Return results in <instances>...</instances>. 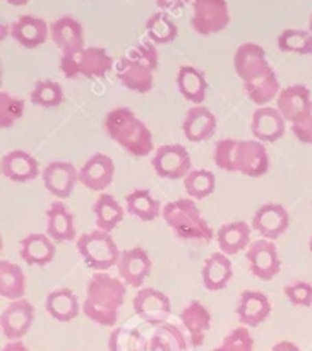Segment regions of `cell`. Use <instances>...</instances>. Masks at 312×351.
Segmentation results:
<instances>
[{"label": "cell", "instance_id": "cell-46", "mask_svg": "<svg viewBox=\"0 0 312 351\" xmlns=\"http://www.w3.org/2000/svg\"><path fill=\"white\" fill-rule=\"evenodd\" d=\"M271 351H300V348L291 341H280L271 348Z\"/></svg>", "mask_w": 312, "mask_h": 351}, {"label": "cell", "instance_id": "cell-44", "mask_svg": "<svg viewBox=\"0 0 312 351\" xmlns=\"http://www.w3.org/2000/svg\"><path fill=\"white\" fill-rule=\"evenodd\" d=\"M291 132L302 144H311L312 146V117H309L305 122L291 125Z\"/></svg>", "mask_w": 312, "mask_h": 351}, {"label": "cell", "instance_id": "cell-11", "mask_svg": "<svg viewBox=\"0 0 312 351\" xmlns=\"http://www.w3.org/2000/svg\"><path fill=\"white\" fill-rule=\"evenodd\" d=\"M151 267H153V263H151L149 254L143 247H132V249L122 250L119 264H117V273L127 287L141 290L144 281L149 278Z\"/></svg>", "mask_w": 312, "mask_h": 351}, {"label": "cell", "instance_id": "cell-24", "mask_svg": "<svg viewBox=\"0 0 312 351\" xmlns=\"http://www.w3.org/2000/svg\"><path fill=\"white\" fill-rule=\"evenodd\" d=\"M271 315V302L261 291L247 290L237 304V317L245 328H257Z\"/></svg>", "mask_w": 312, "mask_h": 351}, {"label": "cell", "instance_id": "cell-9", "mask_svg": "<svg viewBox=\"0 0 312 351\" xmlns=\"http://www.w3.org/2000/svg\"><path fill=\"white\" fill-rule=\"evenodd\" d=\"M233 69H235V74L239 75L243 84L256 81V79L263 77L267 72L273 71L264 48L257 43H250V41L242 43L235 50Z\"/></svg>", "mask_w": 312, "mask_h": 351}, {"label": "cell", "instance_id": "cell-40", "mask_svg": "<svg viewBox=\"0 0 312 351\" xmlns=\"http://www.w3.org/2000/svg\"><path fill=\"white\" fill-rule=\"evenodd\" d=\"M26 110V103L23 98L10 95V93H0V127L2 129H10L19 122Z\"/></svg>", "mask_w": 312, "mask_h": 351}, {"label": "cell", "instance_id": "cell-5", "mask_svg": "<svg viewBox=\"0 0 312 351\" xmlns=\"http://www.w3.org/2000/svg\"><path fill=\"white\" fill-rule=\"evenodd\" d=\"M60 71L67 79H101L115 69L112 55L101 47H86L72 55H62Z\"/></svg>", "mask_w": 312, "mask_h": 351}, {"label": "cell", "instance_id": "cell-50", "mask_svg": "<svg viewBox=\"0 0 312 351\" xmlns=\"http://www.w3.org/2000/svg\"><path fill=\"white\" fill-rule=\"evenodd\" d=\"M309 250H311V254H312V237H311V242H309Z\"/></svg>", "mask_w": 312, "mask_h": 351}, {"label": "cell", "instance_id": "cell-19", "mask_svg": "<svg viewBox=\"0 0 312 351\" xmlns=\"http://www.w3.org/2000/svg\"><path fill=\"white\" fill-rule=\"evenodd\" d=\"M250 132H252L254 139L259 141V143H276L287 132V120L281 117V113L276 108L261 106L252 113Z\"/></svg>", "mask_w": 312, "mask_h": 351}, {"label": "cell", "instance_id": "cell-17", "mask_svg": "<svg viewBox=\"0 0 312 351\" xmlns=\"http://www.w3.org/2000/svg\"><path fill=\"white\" fill-rule=\"evenodd\" d=\"M41 180L53 197L67 199L79 182V170L71 161H51L41 171Z\"/></svg>", "mask_w": 312, "mask_h": 351}, {"label": "cell", "instance_id": "cell-1", "mask_svg": "<svg viewBox=\"0 0 312 351\" xmlns=\"http://www.w3.org/2000/svg\"><path fill=\"white\" fill-rule=\"evenodd\" d=\"M127 285L108 273H95L86 287L82 314L95 324L113 328L125 302Z\"/></svg>", "mask_w": 312, "mask_h": 351}, {"label": "cell", "instance_id": "cell-31", "mask_svg": "<svg viewBox=\"0 0 312 351\" xmlns=\"http://www.w3.org/2000/svg\"><path fill=\"white\" fill-rule=\"evenodd\" d=\"M81 308L77 295L71 288H58L45 298V311L58 322L74 321Z\"/></svg>", "mask_w": 312, "mask_h": 351}, {"label": "cell", "instance_id": "cell-16", "mask_svg": "<svg viewBox=\"0 0 312 351\" xmlns=\"http://www.w3.org/2000/svg\"><path fill=\"white\" fill-rule=\"evenodd\" d=\"M132 307L137 317L153 324L165 322L171 314L170 298L163 291L151 287H143L137 291L132 300Z\"/></svg>", "mask_w": 312, "mask_h": 351}, {"label": "cell", "instance_id": "cell-14", "mask_svg": "<svg viewBox=\"0 0 312 351\" xmlns=\"http://www.w3.org/2000/svg\"><path fill=\"white\" fill-rule=\"evenodd\" d=\"M254 232L259 233L263 239L274 240L280 239L290 226V215L287 209L278 202H266L261 206L252 216V223H250Z\"/></svg>", "mask_w": 312, "mask_h": 351}, {"label": "cell", "instance_id": "cell-28", "mask_svg": "<svg viewBox=\"0 0 312 351\" xmlns=\"http://www.w3.org/2000/svg\"><path fill=\"white\" fill-rule=\"evenodd\" d=\"M47 235L55 243L72 242L75 240L74 215L62 202H51L47 211Z\"/></svg>", "mask_w": 312, "mask_h": 351}, {"label": "cell", "instance_id": "cell-47", "mask_svg": "<svg viewBox=\"0 0 312 351\" xmlns=\"http://www.w3.org/2000/svg\"><path fill=\"white\" fill-rule=\"evenodd\" d=\"M2 351H29L23 341H9L3 346Z\"/></svg>", "mask_w": 312, "mask_h": 351}, {"label": "cell", "instance_id": "cell-41", "mask_svg": "<svg viewBox=\"0 0 312 351\" xmlns=\"http://www.w3.org/2000/svg\"><path fill=\"white\" fill-rule=\"evenodd\" d=\"M240 141L226 137V139H219L215 144V153H213V160H215L216 167L228 173H237L235 158H237V147H239Z\"/></svg>", "mask_w": 312, "mask_h": 351}, {"label": "cell", "instance_id": "cell-36", "mask_svg": "<svg viewBox=\"0 0 312 351\" xmlns=\"http://www.w3.org/2000/svg\"><path fill=\"white\" fill-rule=\"evenodd\" d=\"M144 27H146L147 40L153 41L154 45L171 43L178 34L177 23L165 10H158V12L151 14Z\"/></svg>", "mask_w": 312, "mask_h": 351}, {"label": "cell", "instance_id": "cell-7", "mask_svg": "<svg viewBox=\"0 0 312 351\" xmlns=\"http://www.w3.org/2000/svg\"><path fill=\"white\" fill-rule=\"evenodd\" d=\"M230 24V7L226 0H192L191 26L201 36L223 31Z\"/></svg>", "mask_w": 312, "mask_h": 351}, {"label": "cell", "instance_id": "cell-33", "mask_svg": "<svg viewBox=\"0 0 312 351\" xmlns=\"http://www.w3.org/2000/svg\"><path fill=\"white\" fill-rule=\"evenodd\" d=\"M125 211L141 221H154L163 208L147 189H136L125 195Z\"/></svg>", "mask_w": 312, "mask_h": 351}, {"label": "cell", "instance_id": "cell-4", "mask_svg": "<svg viewBox=\"0 0 312 351\" xmlns=\"http://www.w3.org/2000/svg\"><path fill=\"white\" fill-rule=\"evenodd\" d=\"M165 223L173 230L175 235L182 240H213V230L202 218L194 199H177L163 206Z\"/></svg>", "mask_w": 312, "mask_h": 351}, {"label": "cell", "instance_id": "cell-37", "mask_svg": "<svg viewBox=\"0 0 312 351\" xmlns=\"http://www.w3.org/2000/svg\"><path fill=\"white\" fill-rule=\"evenodd\" d=\"M276 45L285 53L312 55V33L309 29L288 27L278 34Z\"/></svg>", "mask_w": 312, "mask_h": 351}, {"label": "cell", "instance_id": "cell-45", "mask_svg": "<svg viewBox=\"0 0 312 351\" xmlns=\"http://www.w3.org/2000/svg\"><path fill=\"white\" fill-rule=\"evenodd\" d=\"M156 2V5L160 7L161 10H178L182 9V7L185 5V3L189 2V0H154Z\"/></svg>", "mask_w": 312, "mask_h": 351}, {"label": "cell", "instance_id": "cell-3", "mask_svg": "<svg viewBox=\"0 0 312 351\" xmlns=\"http://www.w3.org/2000/svg\"><path fill=\"white\" fill-rule=\"evenodd\" d=\"M160 67V55L151 40H141L115 64V74L123 88L146 95L153 89V74Z\"/></svg>", "mask_w": 312, "mask_h": 351}, {"label": "cell", "instance_id": "cell-43", "mask_svg": "<svg viewBox=\"0 0 312 351\" xmlns=\"http://www.w3.org/2000/svg\"><path fill=\"white\" fill-rule=\"evenodd\" d=\"M285 297L295 307H312V285L307 281H295L285 287Z\"/></svg>", "mask_w": 312, "mask_h": 351}, {"label": "cell", "instance_id": "cell-42", "mask_svg": "<svg viewBox=\"0 0 312 351\" xmlns=\"http://www.w3.org/2000/svg\"><path fill=\"white\" fill-rule=\"evenodd\" d=\"M223 351H254V338L249 328H235L219 345Z\"/></svg>", "mask_w": 312, "mask_h": 351}, {"label": "cell", "instance_id": "cell-8", "mask_svg": "<svg viewBox=\"0 0 312 351\" xmlns=\"http://www.w3.org/2000/svg\"><path fill=\"white\" fill-rule=\"evenodd\" d=\"M151 167L165 180H184L192 171V160L182 144H163L153 153Z\"/></svg>", "mask_w": 312, "mask_h": 351}, {"label": "cell", "instance_id": "cell-22", "mask_svg": "<svg viewBox=\"0 0 312 351\" xmlns=\"http://www.w3.org/2000/svg\"><path fill=\"white\" fill-rule=\"evenodd\" d=\"M216 117L215 113L204 105L192 106L187 110L182 122V132H184L185 139L191 143H204L209 137L215 136L216 132Z\"/></svg>", "mask_w": 312, "mask_h": 351}, {"label": "cell", "instance_id": "cell-51", "mask_svg": "<svg viewBox=\"0 0 312 351\" xmlns=\"http://www.w3.org/2000/svg\"><path fill=\"white\" fill-rule=\"evenodd\" d=\"M213 351H223V348H221V346H216V348L213 350Z\"/></svg>", "mask_w": 312, "mask_h": 351}, {"label": "cell", "instance_id": "cell-39", "mask_svg": "<svg viewBox=\"0 0 312 351\" xmlns=\"http://www.w3.org/2000/svg\"><path fill=\"white\" fill-rule=\"evenodd\" d=\"M184 189L191 199L194 201H202L209 197L216 189V177L209 170H192L187 177L184 178Z\"/></svg>", "mask_w": 312, "mask_h": 351}, {"label": "cell", "instance_id": "cell-21", "mask_svg": "<svg viewBox=\"0 0 312 351\" xmlns=\"http://www.w3.org/2000/svg\"><path fill=\"white\" fill-rule=\"evenodd\" d=\"M9 33L21 47L33 50V48L41 47L48 40L50 26L41 17L24 14V16L17 17L12 24H9Z\"/></svg>", "mask_w": 312, "mask_h": 351}, {"label": "cell", "instance_id": "cell-38", "mask_svg": "<svg viewBox=\"0 0 312 351\" xmlns=\"http://www.w3.org/2000/svg\"><path fill=\"white\" fill-rule=\"evenodd\" d=\"M29 99L41 108H57L64 101V88L53 79H40L31 89Z\"/></svg>", "mask_w": 312, "mask_h": 351}, {"label": "cell", "instance_id": "cell-12", "mask_svg": "<svg viewBox=\"0 0 312 351\" xmlns=\"http://www.w3.org/2000/svg\"><path fill=\"white\" fill-rule=\"evenodd\" d=\"M34 317H36V312H34L33 304L27 302L26 298L10 302L5 311L2 312V315H0L2 335L9 341H21L29 332Z\"/></svg>", "mask_w": 312, "mask_h": 351}, {"label": "cell", "instance_id": "cell-18", "mask_svg": "<svg viewBox=\"0 0 312 351\" xmlns=\"http://www.w3.org/2000/svg\"><path fill=\"white\" fill-rule=\"evenodd\" d=\"M115 175V165L110 156L95 153L81 168H79V184L93 192H101L108 189Z\"/></svg>", "mask_w": 312, "mask_h": 351}, {"label": "cell", "instance_id": "cell-29", "mask_svg": "<svg viewBox=\"0 0 312 351\" xmlns=\"http://www.w3.org/2000/svg\"><path fill=\"white\" fill-rule=\"evenodd\" d=\"M177 88L182 98L194 106L202 105L208 93V79L202 71L194 65H182L177 72Z\"/></svg>", "mask_w": 312, "mask_h": 351}, {"label": "cell", "instance_id": "cell-27", "mask_svg": "<svg viewBox=\"0 0 312 351\" xmlns=\"http://www.w3.org/2000/svg\"><path fill=\"white\" fill-rule=\"evenodd\" d=\"M233 276L232 261L223 252H215L204 261L201 271L202 285L208 291H221L228 287Z\"/></svg>", "mask_w": 312, "mask_h": 351}, {"label": "cell", "instance_id": "cell-49", "mask_svg": "<svg viewBox=\"0 0 312 351\" xmlns=\"http://www.w3.org/2000/svg\"><path fill=\"white\" fill-rule=\"evenodd\" d=\"M309 31L312 33V14H311V17H309Z\"/></svg>", "mask_w": 312, "mask_h": 351}, {"label": "cell", "instance_id": "cell-13", "mask_svg": "<svg viewBox=\"0 0 312 351\" xmlns=\"http://www.w3.org/2000/svg\"><path fill=\"white\" fill-rule=\"evenodd\" d=\"M247 263L250 273L261 281H271L281 269V261L274 242L266 239L256 240L247 249Z\"/></svg>", "mask_w": 312, "mask_h": 351}, {"label": "cell", "instance_id": "cell-15", "mask_svg": "<svg viewBox=\"0 0 312 351\" xmlns=\"http://www.w3.org/2000/svg\"><path fill=\"white\" fill-rule=\"evenodd\" d=\"M237 173L250 178H261L269 171V154L264 143L256 139L240 141L235 158Z\"/></svg>", "mask_w": 312, "mask_h": 351}, {"label": "cell", "instance_id": "cell-32", "mask_svg": "<svg viewBox=\"0 0 312 351\" xmlns=\"http://www.w3.org/2000/svg\"><path fill=\"white\" fill-rule=\"evenodd\" d=\"M93 213H95L96 228L106 233L113 232L123 221V216H125V211L119 204V201L113 195L105 194V192L99 194V197L95 201Z\"/></svg>", "mask_w": 312, "mask_h": 351}, {"label": "cell", "instance_id": "cell-26", "mask_svg": "<svg viewBox=\"0 0 312 351\" xmlns=\"http://www.w3.org/2000/svg\"><path fill=\"white\" fill-rule=\"evenodd\" d=\"M180 322L187 331L191 345L194 348L204 345L206 332L211 328L213 317L209 314L208 308L201 304L199 300H192L187 307L182 308L180 312Z\"/></svg>", "mask_w": 312, "mask_h": 351}, {"label": "cell", "instance_id": "cell-34", "mask_svg": "<svg viewBox=\"0 0 312 351\" xmlns=\"http://www.w3.org/2000/svg\"><path fill=\"white\" fill-rule=\"evenodd\" d=\"M26 295V276L17 264L0 261V297L5 300H23Z\"/></svg>", "mask_w": 312, "mask_h": 351}, {"label": "cell", "instance_id": "cell-10", "mask_svg": "<svg viewBox=\"0 0 312 351\" xmlns=\"http://www.w3.org/2000/svg\"><path fill=\"white\" fill-rule=\"evenodd\" d=\"M276 110L291 125L305 122L312 117V96L307 86L293 84L281 89L276 98Z\"/></svg>", "mask_w": 312, "mask_h": 351}, {"label": "cell", "instance_id": "cell-20", "mask_svg": "<svg viewBox=\"0 0 312 351\" xmlns=\"http://www.w3.org/2000/svg\"><path fill=\"white\" fill-rule=\"evenodd\" d=\"M50 38L62 55H72L84 47V29L72 16H62L50 24Z\"/></svg>", "mask_w": 312, "mask_h": 351}, {"label": "cell", "instance_id": "cell-48", "mask_svg": "<svg viewBox=\"0 0 312 351\" xmlns=\"http://www.w3.org/2000/svg\"><path fill=\"white\" fill-rule=\"evenodd\" d=\"M5 2L10 3V5H14V7H19V5H26L29 0H5Z\"/></svg>", "mask_w": 312, "mask_h": 351}, {"label": "cell", "instance_id": "cell-25", "mask_svg": "<svg viewBox=\"0 0 312 351\" xmlns=\"http://www.w3.org/2000/svg\"><path fill=\"white\" fill-rule=\"evenodd\" d=\"M0 170L5 178L12 182H31L40 177V165L36 158L23 149H14L10 153L3 154L0 161Z\"/></svg>", "mask_w": 312, "mask_h": 351}, {"label": "cell", "instance_id": "cell-2", "mask_svg": "<svg viewBox=\"0 0 312 351\" xmlns=\"http://www.w3.org/2000/svg\"><path fill=\"white\" fill-rule=\"evenodd\" d=\"M103 129L113 143L119 144L132 156L144 158L156 151L151 130L127 106H117L110 110L103 119Z\"/></svg>", "mask_w": 312, "mask_h": 351}, {"label": "cell", "instance_id": "cell-6", "mask_svg": "<svg viewBox=\"0 0 312 351\" xmlns=\"http://www.w3.org/2000/svg\"><path fill=\"white\" fill-rule=\"evenodd\" d=\"M75 245L86 266L96 273H106L117 266L122 254L112 235L98 228L89 233H82Z\"/></svg>", "mask_w": 312, "mask_h": 351}, {"label": "cell", "instance_id": "cell-30", "mask_svg": "<svg viewBox=\"0 0 312 351\" xmlns=\"http://www.w3.org/2000/svg\"><path fill=\"white\" fill-rule=\"evenodd\" d=\"M250 235H252V226L245 221H233L228 225H223L216 232V242H218L219 252L225 256H235L242 250L249 249Z\"/></svg>", "mask_w": 312, "mask_h": 351}, {"label": "cell", "instance_id": "cell-23", "mask_svg": "<svg viewBox=\"0 0 312 351\" xmlns=\"http://www.w3.org/2000/svg\"><path fill=\"white\" fill-rule=\"evenodd\" d=\"M57 247L47 233H29L19 242V256L27 266L45 267L55 259Z\"/></svg>", "mask_w": 312, "mask_h": 351}, {"label": "cell", "instance_id": "cell-35", "mask_svg": "<svg viewBox=\"0 0 312 351\" xmlns=\"http://www.w3.org/2000/svg\"><path fill=\"white\" fill-rule=\"evenodd\" d=\"M243 89H245L250 101L259 106V108L261 106L269 105L273 99L278 98V95L281 91L280 81H278V75L274 71L267 72L266 75L256 79V81L243 84Z\"/></svg>", "mask_w": 312, "mask_h": 351}]
</instances>
